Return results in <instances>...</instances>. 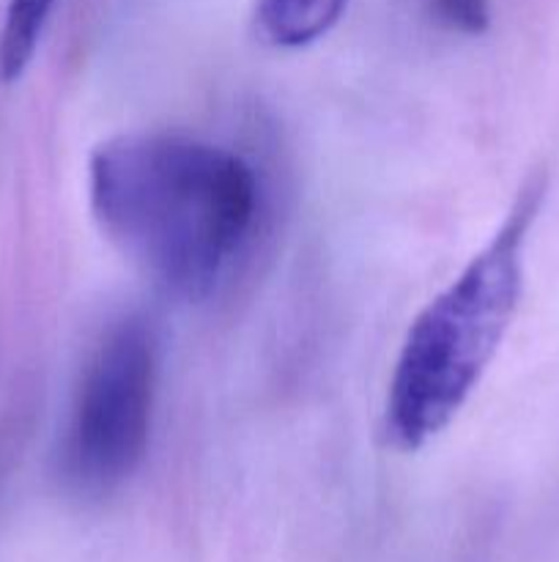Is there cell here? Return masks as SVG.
Returning <instances> with one entry per match:
<instances>
[{"instance_id":"1","label":"cell","mask_w":559,"mask_h":562,"mask_svg":"<svg viewBox=\"0 0 559 562\" xmlns=\"http://www.w3.org/2000/svg\"><path fill=\"white\" fill-rule=\"evenodd\" d=\"M91 209L107 239L179 296L217 285L255 223L252 168L212 143L118 135L91 154Z\"/></svg>"},{"instance_id":"2","label":"cell","mask_w":559,"mask_h":562,"mask_svg":"<svg viewBox=\"0 0 559 562\" xmlns=\"http://www.w3.org/2000/svg\"><path fill=\"white\" fill-rule=\"evenodd\" d=\"M543 190V179L526 181L497 236L411 324L387 395V431L400 448L442 434L502 346L518 311L521 247Z\"/></svg>"},{"instance_id":"3","label":"cell","mask_w":559,"mask_h":562,"mask_svg":"<svg viewBox=\"0 0 559 562\" xmlns=\"http://www.w3.org/2000/svg\"><path fill=\"white\" fill-rule=\"evenodd\" d=\"M153 387L151 329L124 318L88 360L60 445V470L77 492L107 494L135 475L151 437Z\"/></svg>"},{"instance_id":"4","label":"cell","mask_w":559,"mask_h":562,"mask_svg":"<svg viewBox=\"0 0 559 562\" xmlns=\"http://www.w3.org/2000/svg\"><path fill=\"white\" fill-rule=\"evenodd\" d=\"M349 0H258L255 25L274 47H307L327 36Z\"/></svg>"},{"instance_id":"5","label":"cell","mask_w":559,"mask_h":562,"mask_svg":"<svg viewBox=\"0 0 559 562\" xmlns=\"http://www.w3.org/2000/svg\"><path fill=\"white\" fill-rule=\"evenodd\" d=\"M55 0H9L0 27V77L5 82H14L25 75Z\"/></svg>"},{"instance_id":"6","label":"cell","mask_w":559,"mask_h":562,"mask_svg":"<svg viewBox=\"0 0 559 562\" xmlns=\"http://www.w3.org/2000/svg\"><path fill=\"white\" fill-rule=\"evenodd\" d=\"M438 20L464 33H482L488 27V0H433Z\"/></svg>"}]
</instances>
